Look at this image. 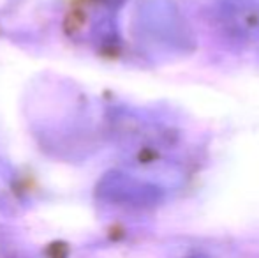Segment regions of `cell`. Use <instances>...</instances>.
Instances as JSON below:
<instances>
[{
    "mask_svg": "<svg viewBox=\"0 0 259 258\" xmlns=\"http://www.w3.org/2000/svg\"><path fill=\"white\" fill-rule=\"evenodd\" d=\"M138 27L148 43L173 52H191L194 38L173 0H143L138 11Z\"/></svg>",
    "mask_w": 259,
    "mask_h": 258,
    "instance_id": "6da1fadb",
    "label": "cell"
},
{
    "mask_svg": "<svg viewBox=\"0 0 259 258\" xmlns=\"http://www.w3.org/2000/svg\"><path fill=\"white\" fill-rule=\"evenodd\" d=\"M213 16L228 38L242 43L259 41V0H215Z\"/></svg>",
    "mask_w": 259,
    "mask_h": 258,
    "instance_id": "7a4b0ae2",
    "label": "cell"
}]
</instances>
